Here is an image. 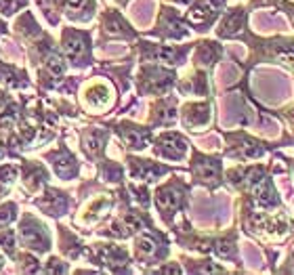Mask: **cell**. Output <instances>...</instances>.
Instances as JSON below:
<instances>
[{
    "mask_svg": "<svg viewBox=\"0 0 294 275\" xmlns=\"http://www.w3.org/2000/svg\"><path fill=\"white\" fill-rule=\"evenodd\" d=\"M196 172L200 179L204 181H215L219 177V164L215 160H200L196 164Z\"/></svg>",
    "mask_w": 294,
    "mask_h": 275,
    "instance_id": "6",
    "label": "cell"
},
{
    "mask_svg": "<svg viewBox=\"0 0 294 275\" xmlns=\"http://www.w3.org/2000/svg\"><path fill=\"white\" fill-rule=\"evenodd\" d=\"M242 21H244V13H242V11L231 13V15L225 19V21H223V25H221V34L231 36V34L240 32V25H242Z\"/></svg>",
    "mask_w": 294,
    "mask_h": 275,
    "instance_id": "7",
    "label": "cell"
},
{
    "mask_svg": "<svg viewBox=\"0 0 294 275\" xmlns=\"http://www.w3.org/2000/svg\"><path fill=\"white\" fill-rule=\"evenodd\" d=\"M158 59L164 61V63H175L177 50H175V48H160V50H158Z\"/></svg>",
    "mask_w": 294,
    "mask_h": 275,
    "instance_id": "19",
    "label": "cell"
},
{
    "mask_svg": "<svg viewBox=\"0 0 294 275\" xmlns=\"http://www.w3.org/2000/svg\"><path fill=\"white\" fill-rule=\"evenodd\" d=\"M221 4V0H202V2L189 13V21L191 23H204L217 13V6Z\"/></svg>",
    "mask_w": 294,
    "mask_h": 275,
    "instance_id": "1",
    "label": "cell"
},
{
    "mask_svg": "<svg viewBox=\"0 0 294 275\" xmlns=\"http://www.w3.org/2000/svg\"><path fill=\"white\" fill-rule=\"evenodd\" d=\"M215 252L219 254V257H223V259H229L231 254H233L231 242H217V244H215Z\"/></svg>",
    "mask_w": 294,
    "mask_h": 275,
    "instance_id": "16",
    "label": "cell"
},
{
    "mask_svg": "<svg viewBox=\"0 0 294 275\" xmlns=\"http://www.w3.org/2000/svg\"><path fill=\"white\" fill-rule=\"evenodd\" d=\"M42 206H46L50 212H59L65 206V198L61 196V193H57V191H50V193H46V198L42 200Z\"/></svg>",
    "mask_w": 294,
    "mask_h": 275,
    "instance_id": "11",
    "label": "cell"
},
{
    "mask_svg": "<svg viewBox=\"0 0 294 275\" xmlns=\"http://www.w3.org/2000/svg\"><path fill=\"white\" fill-rule=\"evenodd\" d=\"M15 217V206L13 204H4V206H0V223H11Z\"/></svg>",
    "mask_w": 294,
    "mask_h": 275,
    "instance_id": "17",
    "label": "cell"
},
{
    "mask_svg": "<svg viewBox=\"0 0 294 275\" xmlns=\"http://www.w3.org/2000/svg\"><path fill=\"white\" fill-rule=\"evenodd\" d=\"M86 2H88V0H67V4L72 8H82Z\"/></svg>",
    "mask_w": 294,
    "mask_h": 275,
    "instance_id": "22",
    "label": "cell"
},
{
    "mask_svg": "<svg viewBox=\"0 0 294 275\" xmlns=\"http://www.w3.org/2000/svg\"><path fill=\"white\" fill-rule=\"evenodd\" d=\"M88 99L93 101V105H97V107H105V105L109 103V99H111L109 88H107L105 84H99V86H95V88L88 93Z\"/></svg>",
    "mask_w": 294,
    "mask_h": 275,
    "instance_id": "9",
    "label": "cell"
},
{
    "mask_svg": "<svg viewBox=\"0 0 294 275\" xmlns=\"http://www.w3.org/2000/svg\"><path fill=\"white\" fill-rule=\"evenodd\" d=\"M137 252L141 254V257H151V254L156 252V242L151 240L149 236H143L137 240Z\"/></svg>",
    "mask_w": 294,
    "mask_h": 275,
    "instance_id": "13",
    "label": "cell"
},
{
    "mask_svg": "<svg viewBox=\"0 0 294 275\" xmlns=\"http://www.w3.org/2000/svg\"><path fill=\"white\" fill-rule=\"evenodd\" d=\"M0 244H2L6 250H13V246H15V236H13V233H4V236H0Z\"/></svg>",
    "mask_w": 294,
    "mask_h": 275,
    "instance_id": "21",
    "label": "cell"
},
{
    "mask_svg": "<svg viewBox=\"0 0 294 275\" xmlns=\"http://www.w3.org/2000/svg\"><path fill=\"white\" fill-rule=\"evenodd\" d=\"M240 151H242V156H246V158H259L263 154V149L257 143H252V141H242Z\"/></svg>",
    "mask_w": 294,
    "mask_h": 275,
    "instance_id": "15",
    "label": "cell"
},
{
    "mask_svg": "<svg viewBox=\"0 0 294 275\" xmlns=\"http://www.w3.org/2000/svg\"><path fill=\"white\" fill-rule=\"evenodd\" d=\"M19 4H23V0H0V11L4 15H11Z\"/></svg>",
    "mask_w": 294,
    "mask_h": 275,
    "instance_id": "18",
    "label": "cell"
},
{
    "mask_svg": "<svg viewBox=\"0 0 294 275\" xmlns=\"http://www.w3.org/2000/svg\"><path fill=\"white\" fill-rule=\"evenodd\" d=\"M103 141H105V132H103V130H93V132H90V135L86 137V149L95 154V151L101 149Z\"/></svg>",
    "mask_w": 294,
    "mask_h": 275,
    "instance_id": "12",
    "label": "cell"
},
{
    "mask_svg": "<svg viewBox=\"0 0 294 275\" xmlns=\"http://www.w3.org/2000/svg\"><path fill=\"white\" fill-rule=\"evenodd\" d=\"M63 48H65V55L69 57V59H80L84 55V42H82V38H80L78 34H69L67 36V40H65V44H63Z\"/></svg>",
    "mask_w": 294,
    "mask_h": 275,
    "instance_id": "5",
    "label": "cell"
},
{
    "mask_svg": "<svg viewBox=\"0 0 294 275\" xmlns=\"http://www.w3.org/2000/svg\"><path fill=\"white\" fill-rule=\"evenodd\" d=\"M179 204H181V193L177 189H160L158 191V206L164 210V212H172V210H177L179 208Z\"/></svg>",
    "mask_w": 294,
    "mask_h": 275,
    "instance_id": "4",
    "label": "cell"
},
{
    "mask_svg": "<svg viewBox=\"0 0 294 275\" xmlns=\"http://www.w3.org/2000/svg\"><path fill=\"white\" fill-rule=\"evenodd\" d=\"M23 242L27 244L29 248H36V250H44L46 248V236L44 231L40 227H29V225H23Z\"/></svg>",
    "mask_w": 294,
    "mask_h": 275,
    "instance_id": "2",
    "label": "cell"
},
{
    "mask_svg": "<svg viewBox=\"0 0 294 275\" xmlns=\"http://www.w3.org/2000/svg\"><path fill=\"white\" fill-rule=\"evenodd\" d=\"M292 271H294V265H292Z\"/></svg>",
    "mask_w": 294,
    "mask_h": 275,
    "instance_id": "23",
    "label": "cell"
},
{
    "mask_svg": "<svg viewBox=\"0 0 294 275\" xmlns=\"http://www.w3.org/2000/svg\"><path fill=\"white\" fill-rule=\"evenodd\" d=\"M124 139H126V143L130 147H135V149H141V147L147 145V132H141L137 128H126L124 130Z\"/></svg>",
    "mask_w": 294,
    "mask_h": 275,
    "instance_id": "8",
    "label": "cell"
},
{
    "mask_svg": "<svg viewBox=\"0 0 294 275\" xmlns=\"http://www.w3.org/2000/svg\"><path fill=\"white\" fill-rule=\"evenodd\" d=\"M46 69L50 74H55V76H61L65 72V63L61 61V57L50 55V57H46Z\"/></svg>",
    "mask_w": 294,
    "mask_h": 275,
    "instance_id": "14",
    "label": "cell"
},
{
    "mask_svg": "<svg viewBox=\"0 0 294 275\" xmlns=\"http://www.w3.org/2000/svg\"><path fill=\"white\" fill-rule=\"evenodd\" d=\"M160 145H162V149H164V154H166V156H172V158L183 156L185 149H187L185 141L181 139L179 135H166V137H162Z\"/></svg>",
    "mask_w": 294,
    "mask_h": 275,
    "instance_id": "3",
    "label": "cell"
},
{
    "mask_svg": "<svg viewBox=\"0 0 294 275\" xmlns=\"http://www.w3.org/2000/svg\"><path fill=\"white\" fill-rule=\"evenodd\" d=\"M198 57L202 59V63H210V61L215 59V48H212L210 44L202 46V48H200V53H198Z\"/></svg>",
    "mask_w": 294,
    "mask_h": 275,
    "instance_id": "20",
    "label": "cell"
},
{
    "mask_svg": "<svg viewBox=\"0 0 294 275\" xmlns=\"http://www.w3.org/2000/svg\"><path fill=\"white\" fill-rule=\"evenodd\" d=\"M208 120V107L206 105H191L187 107V122L189 124H204Z\"/></svg>",
    "mask_w": 294,
    "mask_h": 275,
    "instance_id": "10",
    "label": "cell"
}]
</instances>
